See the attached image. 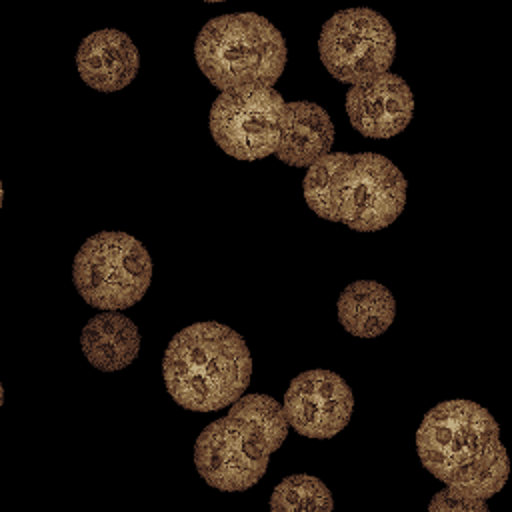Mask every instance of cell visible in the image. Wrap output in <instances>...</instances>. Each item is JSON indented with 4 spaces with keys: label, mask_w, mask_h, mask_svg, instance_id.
Segmentation results:
<instances>
[{
    "label": "cell",
    "mask_w": 512,
    "mask_h": 512,
    "mask_svg": "<svg viewBox=\"0 0 512 512\" xmlns=\"http://www.w3.org/2000/svg\"><path fill=\"white\" fill-rule=\"evenodd\" d=\"M140 66V54L134 42L120 30L104 28L88 34L76 52L80 78L98 92H116L126 88Z\"/></svg>",
    "instance_id": "8fae6325"
},
{
    "label": "cell",
    "mask_w": 512,
    "mask_h": 512,
    "mask_svg": "<svg viewBox=\"0 0 512 512\" xmlns=\"http://www.w3.org/2000/svg\"><path fill=\"white\" fill-rule=\"evenodd\" d=\"M252 358L244 338L218 322H196L172 336L162 358L168 394L192 412L234 404L250 384Z\"/></svg>",
    "instance_id": "3957f363"
},
{
    "label": "cell",
    "mask_w": 512,
    "mask_h": 512,
    "mask_svg": "<svg viewBox=\"0 0 512 512\" xmlns=\"http://www.w3.org/2000/svg\"><path fill=\"white\" fill-rule=\"evenodd\" d=\"M396 50L390 22L370 8L336 12L322 26L318 52L326 70L340 82L356 86L388 72Z\"/></svg>",
    "instance_id": "52a82bcc"
},
{
    "label": "cell",
    "mask_w": 512,
    "mask_h": 512,
    "mask_svg": "<svg viewBox=\"0 0 512 512\" xmlns=\"http://www.w3.org/2000/svg\"><path fill=\"white\" fill-rule=\"evenodd\" d=\"M2 200H4V188H2V182H0V208H2Z\"/></svg>",
    "instance_id": "ac0fdd59"
},
{
    "label": "cell",
    "mask_w": 512,
    "mask_h": 512,
    "mask_svg": "<svg viewBox=\"0 0 512 512\" xmlns=\"http://www.w3.org/2000/svg\"><path fill=\"white\" fill-rule=\"evenodd\" d=\"M202 74L218 90L278 82L286 64L284 36L254 12L224 14L208 20L194 44Z\"/></svg>",
    "instance_id": "5b68a950"
},
{
    "label": "cell",
    "mask_w": 512,
    "mask_h": 512,
    "mask_svg": "<svg viewBox=\"0 0 512 512\" xmlns=\"http://www.w3.org/2000/svg\"><path fill=\"white\" fill-rule=\"evenodd\" d=\"M334 500L326 484L308 474L284 478L270 496V512H332Z\"/></svg>",
    "instance_id": "9a60e30c"
},
{
    "label": "cell",
    "mask_w": 512,
    "mask_h": 512,
    "mask_svg": "<svg viewBox=\"0 0 512 512\" xmlns=\"http://www.w3.org/2000/svg\"><path fill=\"white\" fill-rule=\"evenodd\" d=\"M394 316V296L374 280L352 282L338 298V320L346 332L358 338L380 336L390 328Z\"/></svg>",
    "instance_id": "5bb4252c"
},
{
    "label": "cell",
    "mask_w": 512,
    "mask_h": 512,
    "mask_svg": "<svg viewBox=\"0 0 512 512\" xmlns=\"http://www.w3.org/2000/svg\"><path fill=\"white\" fill-rule=\"evenodd\" d=\"M2 402H4V388H2V382H0V406H2Z\"/></svg>",
    "instance_id": "e0dca14e"
},
{
    "label": "cell",
    "mask_w": 512,
    "mask_h": 512,
    "mask_svg": "<svg viewBox=\"0 0 512 512\" xmlns=\"http://www.w3.org/2000/svg\"><path fill=\"white\" fill-rule=\"evenodd\" d=\"M354 396L342 376L330 370H306L284 392L282 412L288 428L306 438H332L346 428Z\"/></svg>",
    "instance_id": "9c48e42d"
},
{
    "label": "cell",
    "mask_w": 512,
    "mask_h": 512,
    "mask_svg": "<svg viewBox=\"0 0 512 512\" xmlns=\"http://www.w3.org/2000/svg\"><path fill=\"white\" fill-rule=\"evenodd\" d=\"M72 280L86 304L116 312L144 298L152 280V260L134 236L98 232L76 252Z\"/></svg>",
    "instance_id": "8992f818"
},
{
    "label": "cell",
    "mask_w": 512,
    "mask_h": 512,
    "mask_svg": "<svg viewBox=\"0 0 512 512\" xmlns=\"http://www.w3.org/2000/svg\"><path fill=\"white\" fill-rule=\"evenodd\" d=\"M428 512H488V504L480 498L456 496L444 488L432 496Z\"/></svg>",
    "instance_id": "2e32d148"
},
{
    "label": "cell",
    "mask_w": 512,
    "mask_h": 512,
    "mask_svg": "<svg viewBox=\"0 0 512 512\" xmlns=\"http://www.w3.org/2000/svg\"><path fill=\"white\" fill-rule=\"evenodd\" d=\"M306 204L324 220L356 232L390 226L406 204V178L374 152H330L308 166L302 182Z\"/></svg>",
    "instance_id": "7a4b0ae2"
},
{
    "label": "cell",
    "mask_w": 512,
    "mask_h": 512,
    "mask_svg": "<svg viewBox=\"0 0 512 512\" xmlns=\"http://www.w3.org/2000/svg\"><path fill=\"white\" fill-rule=\"evenodd\" d=\"M346 112L352 128L368 138H390L400 134L414 112V98L408 84L392 72L350 86Z\"/></svg>",
    "instance_id": "30bf717a"
},
{
    "label": "cell",
    "mask_w": 512,
    "mask_h": 512,
    "mask_svg": "<svg viewBox=\"0 0 512 512\" xmlns=\"http://www.w3.org/2000/svg\"><path fill=\"white\" fill-rule=\"evenodd\" d=\"M416 448L422 466L456 496L488 500L510 474L496 420L470 400H446L430 408L416 432Z\"/></svg>",
    "instance_id": "6da1fadb"
},
{
    "label": "cell",
    "mask_w": 512,
    "mask_h": 512,
    "mask_svg": "<svg viewBox=\"0 0 512 512\" xmlns=\"http://www.w3.org/2000/svg\"><path fill=\"white\" fill-rule=\"evenodd\" d=\"M284 102L280 92L258 84L220 92L210 108L214 142L238 160H258L274 154Z\"/></svg>",
    "instance_id": "ba28073f"
},
{
    "label": "cell",
    "mask_w": 512,
    "mask_h": 512,
    "mask_svg": "<svg viewBox=\"0 0 512 512\" xmlns=\"http://www.w3.org/2000/svg\"><path fill=\"white\" fill-rule=\"evenodd\" d=\"M288 436L282 404L266 394H246L224 418L210 422L194 446L202 480L222 492L252 488L266 472L270 454Z\"/></svg>",
    "instance_id": "277c9868"
},
{
    "label": "cell",
    "mask_w": 512,
    "mask_h": 512,
    "mask_svg": "<svg viewBox=\"0 0 512 512\" xmlns=\"http://www.w3.org/2000/svg\"><path fill=\"white\" fill-rule=\"evenodd\" d=\"M334 124L328 112L314 102H284L276 156L288 166H312L330 154Z\"/></svg>",
    "instance_id": "7c38bea8"
},
{
    "label": "cell",
    "mask_w": 512,
    "mask_h": 512,
    "mask_svg": "<svg viewBox=\"0 0 512 512\" xmlns=\"http://www.w3.org/2000/svg\"><path fill=\"white\" fill-rule=\"evenodd\" d=\"M80 346L94 368L114 372L136 360L140 352V334L136 324L124 314L102 312L86 322Z\"/></svg>",
    "instance_id": "4fadbf2b"
}]
</instances>
